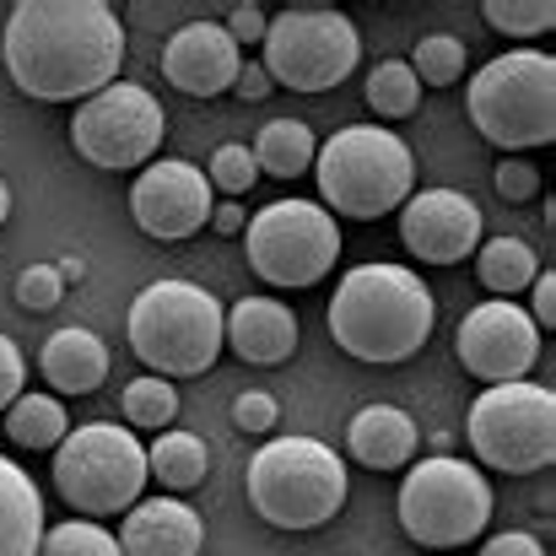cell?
I'll return each instance as SVG.
<instances>
[{
  "mask_svg": "<svg viewBox=\"0 0 556 556\" xmlns=\"http://www.w3.org/2000/svg\"><path fill=\"white\" fill-rule=\"evenodd\" d=\"M205 227H216L222 238H238V232L249 227V216H243V205H238V200H216V205H211V222H205Z\"/></svg>",
  "mask_w": 556,
  "mask_h": 556,
  "instance_id": "obj_39",
  "label": "cell"
},
{
  "mask_svg": "<svg viewBox=\"0 0 556 556\" xmlns=\"http://www.w3.org/2000/svg\"><path fill=\"white\" fill-rule=\"evenodd\" d=\"M249 503L276 530H319L346 503V465L319 438H270L249 459Z\"/></svg>",
  "mask_w": 556,
  "mask_h": 556,
  "instance_id": "obj_5",
  "label": "cell"
},
{
  "mask_svg": "<svg viewBox=\"0 0 556 556\" xmlns=\"http://www.w3.org/2000/svg\"><path fill=\"white\" fill-rule=\"evenodd\" d=\"M11 298H16L22 308H33V314H49V308L65 298V281H60L54 265H27V270L11 281Z\"/></svg>",
  "mask_w": 556,
  "mask_h": 556,
  "instance_id": "obj_32",
  "label": "cell"
},
{
  "mask_svg": "<svg viewBox=\"0 0 556 556\" xmlns=\"http://www.w3.org/2000/svg\"><path fill=\"white\" fill-rule=\"evenodd\" d=\"M265 76L270 87H292V92H330L341 87L357 60H363V38L357 22L336 5H287L281 16L265 22Z\"/></svg>",
  "mask_w": 556,
  "mask_h": 556,
  "instance_id": "obj_9",
  "label": "cell"
},
{
  "mask_svg": "<svg viewBox=\"0 0 556 556\" xmlns=\"http://www.w3.org/2000/svg\"><path fill=\"white\" fill-rule=\"evenodd\" d=\"M243 71V49L227 38L222 22H185L163 43V76L189 98H222Z\"/></svg>",
  "mask_w": 556,
  "mask_h": 556,
  "instance_id": "obj_16",
  "label": "cell"
},
{
  "mask_svg": "<svg viewBox=\"0 0 556 556\" xmlns=\"http://www.w3.org/2000/svg\"><path fill=\"white\" fill-rule=\"evenodd\" d=\"M481 556H546V546L530 535V530H503V535H492Z\"/></svg>",
  "mask_w": 556,
  "mask_h": 556,
  "instance_id": "obj_38",
  "label": "cell"
},
{
  "mask_svg": "<svg viewBox=\"0 0 556 556\" xmlns=\"http://www.w3.org/2000/svg\"><path fill=\"white\" fill-rule=\"evenodd\" d=\"M530 287H535V303H530L535 330H556V270H541Z\"/></svg>",
  "mask_w": 556,
  "mask_h": 556,
  "instance_id": "obj_37",
  "label": "cell"
},
{
  "mask_svg": "<svg viewBox=\"0 0 556 556\" xmlns=\"http://www.w3.org/2000/svg\"><path fill=\"white\" fill-rule=\"evenodd\" d=\"M163 103L136 87V81H114L103 92H92L76 119H71V147L92 163V168H109V174H141L147 163H157V147H163Z\"/></svg>",
  "mask_w": 556,
  "mask_h": 556,
  "instance_id": "obj_12",
  "label": "cell"
},
{
  "mask_svg": "<svg viewBox=\"0 0 556 556\" xmlns=\"http://www.w3.org/2000/svg\"><path fill=\"white\" fill-rule=\"evenodd\" d=\"M330 336L357 363H410L432 336V292L405 265L372 260L341 276L330 298Z\"/></svg>",
  "mask_w": 556,
  "mask_h": 556,
  "instance_id": "obj_2",
  "label": "cell"
},
{
  "mask_svg": "<svg viewBox=\"0 0 556 556\" xmlns=\"http://www.w3.org/2000/svg\"><path fill=\"white\" fill-rule=\"evenodd\" d=\"M205 185H211V194H227V200H243L249 189L260 185V168H254V152H249V147H238V141H227V147H216V152H211V168H205Z\"/></svg>",
  "mask_w": 556,
  "mask_h": 556,
  "instance_id": "obj_31",
  "label": "cell"
},
{
  "mask_svg": "<svg viewBox=\"0 0 556 556\" xmlns=\"http://www.w3.org/2000/svg\"><path fill=\"white\" fill-rule=\"evenodd\" d=\"M22 389H27V363H22L16 341H11V336H0V410H5Z\"/></svg>",
  "mask_w": 556,
  "mask_h": 556,
  "instance_id": "obj_36",
  "label": "cell"
},
{
  "mask_svg": "<svg viewBox=\"0 0 556 556\" xmlns=\"http://www.w3.org/2000/svg\"><path fill=\"white\" fill-rule=\"evenodd\" d=\"M38 556H125V552H119V535H109L103 525H92V519H65V525L43 530Z\"/></svg>",
  "mask_w": 556,
  "mask_h": 556,
  "instance_id": "obj_29",
  "label": "cell"
},
{
  "mask_svg": "<svg viewBox=\"0 0 556 556\" xmlns=\"http://www.w3.org/2000/svg\"><path fill=\"white\" fill-rule=\"evenodd\" d=\"M232 87H238V98H249V103H254V98H265V92H270V76H265V65H249V60H243V71H238V81H232Z\"/></svg>",
  "mask_w": 556,
  "mask_h": 556,
  "instance_id": "obj_40",
  "label": "cell"
},
{
  "mask_svg": "<svg viewBox=\"0 0 556 556\" xmlns=\"http://www.w3.org/2000/svg\"><path fill=\"white\" fill-rule=\"evenodd\" d=\"M222 346L238 352V363H254V368H281L292 352H298V314L276 298H238L227 308V325H222Z\"/></svg>",
  "mask_w": 556,
  "mask_h": 556,
  "instance_id": "obj_17",
  "label": "cell"
},
{
  "mask_svg": "<svg viewBox=\"0 0 556 556\" xmlns=\"http://www.w3.org/2000/svg\"><path fill=\"white\" fill-rule=\"evenodd\" d=\"M276 421H281L276 394H265V389H243V394L232 400V427H238V432L265 438V432H276Z\"/></svg>",
  "mask_w": 556,
  "mask_h": 556,
  "instance_id": "obj_33",
  "label": "cell"
},
{
  "mask_svg": "<svg viewBox=\"0 0 556 556\" xmlns=\"http://www.w3.org/2000/svg\"><path fill=\"white\" fill-rule=\"evenodd\" d=\"M147 476H157L168 492H189L205 481V438L168 427L152 448H147Z\"/></svg>",
  "mask_w": 556,
  "mask_h": 556,
  "instance_id": "obj_25",
  "label": "cell"
},
{
  "mask_svg": "<svg viewBox=\"0 0 556 556\" xmlns=\"http://www.w3.org/2000/svg\"><path fill=\"white\" fill-rule=\"evenodd\" d=\"M400 525L416 546L427 552H454V546H470L476 535H486L492 525V486L476 465L465 459H421L405 470L400 481Z\"/></svg>",
  "mask_w": 556,
  "mask_h": 556,
  "instance_id": "obj_8",
  "label": "cell"
},
{
  "mask_svg": "<svg viewBox=\"0 0 556 556\" xmlns=\"http://www.w3.org/2000/svg\"><path fill=\"white\" fill-rule=\"evenodd\" d=\"M470 448L503 476H535L556 459V394L546 383H492L470 405Z\"/></svg>",
  "mask_w": 556,
  "mask_h": 556,
  "instance_id": "obj_10",
  "label": "cell"
},
{
  "mask_svg": "<svg viewBox=\"0 0 556 556\" xmlns=\"http://www.w3.org/2000/svg\"><path fill=\"white\" fill-rule=\"evenodd\" d=\"M481 16H486L497 33H508V38H541V33L556 27L552 0H486Z\"/></svg>",
  "mask_w": 556,
  "mask_h": 556,
  "instance_id": "obj_30",
  "label": "cell"
},
{
  "mask_svg": "<svg viewBox=\"0 0 556 556\" xmlns=\"http://www.w3.org/2000/svg\"><path fill=\"white\" fill-rule=\"evenodd\" d=\"M200 546H205V525L179 497L136 503L125 514V530H119V552L125 556H200Z\"/></svg>",
  "mask_w": 556,
  "mask_h": 556,
  "instance_id": "obj_18",
  "label": "cell"
},
{
  "mask_svg": "<svg viewBox=\"0 0 556 556\" xmlns=\"http://www.w3.org/2000/svg\"><path fill=\"white\" fill-rule=\"evenodd\" d=\"M0 60L11 87L38 103H87L125 65L119 11L103 0H22L5 16Z\"/></svg>",
  "mask_w": 556,
  "mask_h": 556,
  "instance_id": "obj_1",
  "label": "cell"
},
{
  "mask_svg": "<svg viewBox=\"0 0 556 556\" xmlns=\"http://www.w3.org/2000/svg\"><path fill=\"white\" fill-rule=\"evenodd\" d=\"M454 352H459L465 372H476L486 389L492 383H519V378H530L535 357H541V330L519 303L492 298V303L465 314V325L454 336Z\"/></svg>",
  "mask_w": 556,
  "mask_h": 556,
  "instance_id": "obj_13",
  "label": "cell"
},
{
  "mask_svg": "<svg viewBox=\"0 0 556 556\" xmlns=\"http://www.w3.org/2000/svg\"><path fill=\"white\" fill-rule=\"evenodd\" d=\"M43 541V497L33 476L0 454V556H38Z\"/></svg>",
  "mask_w": 556,
  "mask_h": 556,
  "instance_id": "obj_21",
  "label": "cell"
},
{
  "mask_svg": "<svg viewBox=\"0 0 556 556\" xmlns=\"http://www.w3.org/2000/svg\"><path fill=\"white\" fill-rule=\"evenodd\" d=\"M314 179H319V194L336 216L378 222L410 200L416 157L383 125H346L314 152Z\"/></svg>",
  "mask_w": 556,
  "mask_h": 556,
  "instance_id": "obj_3",
  "label": "cell"
},
{
  "mask_svg": "<svg viewBox=\"0 0 556 556\" xmlns=\"http://www.w3.org/2000/svg\"><path fill=\"white\" fill-rule=\"evenodd\" d=\"M38 368H43L54 394H92V389L109 378V346H103L92 330L65 325V330H54V336L43 341Z\"/></svg>",
  "mask_w": 556,
  "mask_h": 556,
  "instance_id": "obj_20",
  "label": "cell"
},
{
  "mask_svg": "<svg viewBox=\"0 0 556 556\" xmlns=\"http://www.w3.org/2000/svg\"><path fill=\"white\" fill-rule=\"evenodd\" d=\"M265 22H270V16H265L254 0H243V5H232V11H227V22H222V27H227V38L243 49V43H265Z\"/></svg>",
  "mask_w": 556,
  "mask_h": 556,
  "instance_id": "obj_35",
  "label": "cell"
},
{
  "mask_svg": "<svg viewBox=\"0 0 556 556\" xmlns=\"http://www.w3.org/2000/svg\"><path fill=\"white\" fill-rule=\"evenodd\" d=\"M405 65L416 71L421 87H454V81L465 76V43H459L454 33H427Z\"/></svg>",
  "mask_w": 556,
  "mask_h": 556,
  "instance_id": "obj_28",
  "label": "cell"
},
{
  "mask_svg": "<svg viewBox=\"0 0 556 556\" xmlns=\"http://www.w3.org/2000/svg\"><path fill=\"white\" fill-rule=\"evenodd\" d=\"M368 103H372V114H383V119L416 114V109H421V81H416V71H410L405 60H378L368 71Z\"/></svg>",
  "mask_w": 556,
  "mask_h": 556,
  "instance_id": "obj_26",
  "label": "cell"
},
{
  "mask_svg": "<svg viewBox=\"0 0 556 556\" xmlns=\"http://www.w3.org/2000/svg\"><path fill=\"white\" fill-rule=\"evenodd\" d=\"M211 205L216 194L205 185V174L194 163H179V157H163V163H147L130 185V216L147 238L157 243H179V238H194L205 222H211Z\"/></svg>",
  "mask_w": 556,
  "mask_h": 556,
  "instance_id": "obj_14",
  "label": "cell"
},
{
  "mask_svg": "<svg viewBox=\"0 0 556 556\" xmlns=\"http://www.w3.org/2000/svg\"><path fill=\"white\" fill-rule=\"evenodd\" d=\"M11 216V189H5V179H0V222Z\"/></svg>",
  "mask_w": 556,
  "mask_h": 556,
  "instance_id": "obj_41",
  "label": "cell"
},
{
  "mask_svg": "<svg viewBox=\"0 0 556 556\" xmlns=\"http://www.w3.org/2000/svg\"><path fill=\"white\" fill-rule=\"evenodd\" d=\"M54 486L81 519L130 514L147 492V448L136 443L130 427L114 421L71 427L65 443L54 448Z\"/></svg>",
  "mask_w": 556,
  "mask_h": 556,
  "instance_id": "obj_7",
  "label": "cell"
},
{
  "mask_svg": "<svg viewBox=\"0 0 556 556\" xmlns=\"http://www.w3.org/2000/svg\"><path fill=\"white\" fill-rule=\"evenodd\" d=\"M470 119L492 147L530 152L556 141V60L541 49H508L470 76Z\"/></svg>",
  "mask_w": 556,
  "mask_h": 556,
  "instance_id": "obj_6",
  "label": "cell"
},
{
  "mask_svg": "<svg viewBox=\"0 0 556 556\" xmlns=\"http://www.w3.org/2000/svg\"><path fill=\"white\" fill-rule=\"evenodd\" d=\"M65 432H71V421H65V405H60L54 394L22 389V394L5 405V438H11L16 448H60Z\"/></svg>",
  "mask_w": 556,
  "mask_h": 556,
  "instance_id": "obj_24",
  "label": "cell"
},
{
  "mask_svg": "<svg viewBox=\"0 0 556 556\" xmlns=\"http://www.w3.org/2000/svg\"><path fill=\"white\" fill-rule=\"evenodd\" d=\"M400 238L421 265H459L481 249V205L459 189H421L400 205Z\"/></svg>",
  "mask_w": 556,
  "mask_h": 556,
  "instance_id": "obj_15",
  "label": "cell"
},
{
  "mask_svg": "<svg viewBox=\"0 0 556 556\" xmlns=\"http://www.w3.org/2000/svg\"><path fill=\"white\" fill-rule=\"evenodd\" d=\"M497 194L514 200V205H519V200H535V194H541V174H535L525 157H503V163H497Z\"/></svg>",
  "mask_w": 556,
  "mask_h": 556,
  "instance_id": "obj_34",
  "label": "cell"
},
{
  "mask_svg": "<svg viewBox=\"0 0 556 556\" xmlns=\"http://www.w3.org/2000/svg\"><path fill=\"white\" fill-rule=\"evenodd\" d=\"M243 249L260 281L270 287H314L341 260V227L319 200H276L249 216Z\"/></svg>",
  "mask_w": 556,
  "mask_h": 556,
  "instance_id": "obj_11",
  "label": "cell"
},
{
  "mask_svg": "<svg viewBox=\"0 0 556 556\" xmlns=\"http://www.w3.org/2000/svg\"><path fill=\"white\" fill-rule=\"evenodd\" d=\"M174 416H179V389H174L168 378L147 372V378H136V383L125 389V421H130V427H157V432H168Z\"/></svg>",
  "mask_w": 556,
  "mask_h": 556,
  "instance_id": "obj_27",
  "label": "cell"
},
{
  "mask_svg": "<svg viewBox=\"0 0 556 556\" xmlns=\"http://www.w3.org/2000/svg\"><path fill=\"white\" fill-rule=\"evenodd\" d=\"M254 168L260 174H270V179H303L308 168H314V152H319V141H314V130L303 125V119H270L260 136H254Z\"/></svg>",
  "mask_w": 556,
  "mask_h": 556,
  "instance_id": "obj_22",
  "label": "cell"
},
{
  "mask_svg": "<svg viewBox=\"0 0 556 556\" xmlns=\"http://www.w3.org/2000/svg\"><path fill=\"white\" fill-rule=\"evenodd\" d=\"M227 308L194 281H152L130 303V352L157 378H194L222 357Z\"/></svg>",
  "mask_w": 556,
  "mask_h": 556,
  "instance_id": "obj_4",
  "label": "cell"
},
{
  "mask_svg": "<svg viewBox=\"0 0 556 556\" xmlns=\"http://www.w3.org/2000/svg\"><path fill=\"white\" fill-rule=\"evenodd\" d=\"M416 421L400 410V405H363L346 427V448L357 465L368 470H405L410 454H416Z\"/></svg>",
  "mask_w": 556,
  "mask_h": 556,
  "instance_id": "obj_19",
  "label": "cell"
},
{
  "mask_svg": "<svg viewBox=\"0 0 556 556\" xmlns=\"http://www.w3.org/2000/svg\"><path fill=\"white\" fill-rule=\"evenodd\" d=\"M535 276H541V270H535V249L519 243V238H486V243L476 249V281H481L492 298H503V303H514Z\"/></svg>",
  "mask_w": 556,
  "mask_h": 556,
  "instance_id": "obj_23",
  "label": "cell"
}]
</instances>
